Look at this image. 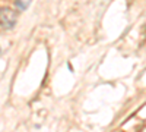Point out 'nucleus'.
I'll list each match as a JSON object with an SVG mask.
<instances>
[{"mask_svg": "<svg viewBox=\"0 0 146 132\" xmlns=\"http://www.w3.org/2000/svg\"><path fill=\"white\" fill-rule=\"evenodd\" d=\"M29 3H31V0H16L15 2V5L19 10H25L29 6Z\"/></svg>", "mask_w": 146, "mask_h": 132, "instance_id": "nucleus-2", "label": "nucleus"}, {"mask_svg": "<svg viewBox=\"0 0 146 132\" xmlns=\"http://www.w3.org/2000/svg\"><path fill=\"white\" fill-rule=\"evenodd\" d=\"M0 18H2V28L3 29H12L15 25H16V13L12 9L9 7H3L2 9V15H0Z\"/></svg>", "mask_w": 146, "mask_h": 132, "instance_id": "nucleus-1", "label": "nucleus"}]
</instances>
